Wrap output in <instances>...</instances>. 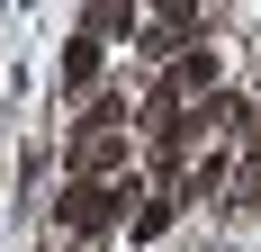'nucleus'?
I'll return each mask as SVG.
<instances>
[{"mask_svg": "<svg viewBox=\"0 0 261 252\" xmlns=\"http://www.w3.org/2000/svg\"><path fill=\"white\" fill-rule=\"evenodd\" d=\"M126 207H135V180H63V225L72 234L126 225Z\"/></svg>", "mask_w": 261, "mask_h": 252, "instance_id": "nucleus-1", "label": "nucleus"}, {"mask_svg": "<svg viewBox=\"0 0 261 252\" xmlns=\"http://www.w3.org/2000/svg\"><path fill=\"white\" fill-rule=\"evenodd\" d=\"M234 144H243V162H234V180H225V189H234L225 207H234V216H252V207H261V117H243Z\"/></svg>", "mask_w": 261, "mask_h": 252, "instance_id": "nucleus-2", "label": "nucleus"}, {"mask_svg": "<svg viewBox=\"0 0 261 252\" xmlns=\"http://www.w3.org/2000/svg\"><path fill=\"white\" fill-rule=\"evenodd\" d=\"M99 63H108V45L81 27L72 45H63V99H81V90H99Z\"/></svg>", "mask_w": 261, "mask_h": 252, "instance_id": "nucleus-3", "label": "nucleus"}, {"mask_svg": "<svg viewBox=\"0 0 261 252\" xmlns=\"http://www.w3.org/2000/svg\"><path fill=\"white\" fill-rule=\"evenodd\" d=\"M81 27H90L99 45H108V36H135V27H144V0H90V18H81Z\"/></svg>", "mask_w": 261, "mask_h": 252, "instance_id": "nucleus-4", "label": "nucleus"}, {"mask_svg": "<svg viewBox=\"0 0 261 252\" xmlns=\"http://www.w3.org/2000/svg\"><path fill=\"white\" fill-rule=\"evenodd\" d=\"M171 216H180V198H171V189H144V207H126V234H135V243H153Z\"/></svg>", "mask_w": 261, "mask_h": 252, "instance_id": "nucleus-5", "label": "nucleus"}, {"mask_svg": "<svg viewBox=\"0 0 261 252\" xmlns=\"http://www.w3.org/2000/svg\"><path fill=\"white\" fill-rule=\"evenodd\" d=\"M144 9H153L162 27H180V36H189V18H198V0H144Z\"/></svg>", "mask_w": 261, "mask_h": 252, "instance_id": "nucleus-6", "label": "nucleus"}]
</instances>
